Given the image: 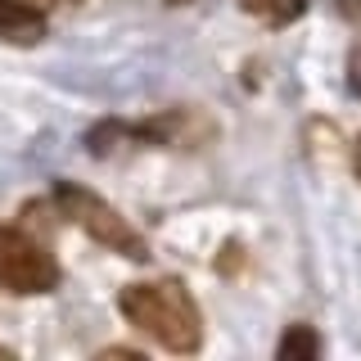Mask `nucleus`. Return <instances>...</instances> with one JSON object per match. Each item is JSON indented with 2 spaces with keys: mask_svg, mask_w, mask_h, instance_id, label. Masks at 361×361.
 Masks as SVG:
<instances>
[{
  "mask_svg": "<svg viewBox=\"0 0 361 361\" xmlns=\"http://www.w3.org/2000/svg\"><path fill=\"white\" fill-rule=\"evenodd\" d=\"M122 316L167 353H195L203 338L199 307L176 280H145V285H127L118 298Z\"/></svg>",
  "mask_w": 361,
  "mask_h": 361,
  "instance_id": "nucleus-1",
  "label": "nucleus"
},
{
  "mask_svg": "<svg viewBox=\"0 0 361 361\" xmlns=\"http://www.w3.org/2000/svg\"><path fill=\"white\" fill-rule=\"evenodd\" d=\"M54 199H59L63 217L73 221V226H82L90 240H99L104 248H118V253L135 257V262H145V257H149L145 240L131 231L127 221H122V212H113V208H109V203L99 199V195H90V190H77V185H68V180H59Z\"/></svg>",
  "mask_w": 361,
  "mask_h": 361,
  "instance_id": "nucleus-2",
  "label": "nucleus"
},
{
  "mask_svg": "<svg viewBox=\"0 0 361 361\" xmlns=\"http://www.w3.org/2000/svg\"><path fill=\"white\" fill-rule=\"evenodd\" d=\"M59 285V267L37 240L14 226H0V289L9 293H50Z\"/></svg>",
  "mask_w": 361,
  "mask_h": 361,
  "instance_id": "nucleus-3",
  "label": "nucleus"
},
{
  "mask_svg": "<svg viewBox=\"0 0 361 361\" xmlns=\"http://www.w3.org/2000/svg\"><path fill=\"white\" fill-rule=\"evenodd\" d=\"M45 37V14L27 0H0V41L37 45Z\"/></svg>",
  "mask_w": 361,
  "mask_h": 361,
  "instance_id": "nucleus-4",
  "label": "nucleus"
},
{
  "mask_svg": "<svg viewBox=\"0 0 361 361\" xmlns=\"http://www.w3.org/2000/svg\"><path fill=\"white\" fill-rule=\"evenodd\" d=\"M244 9L253 18L271 23V27H285V23H293L302 14V0H244Z\"/></svg>",
  "mask_w": 361,
  "mask_h": 361,
  "instance_id": "nucleus-5",
  "label": "nucleus"
},
{
  "mask_svg": "<svg viewBox=\"0 0 361 361\" xmlns=\"http://www.w3.org/2000/svg\"><path fill=\"white\" fill-rule=\"evenodd\" d=\"M276 353L285 357V361H289V357H316V353H321V343H316L312 330H302V325H298V330H289L285 338H280Z\"/></svg>",
  "mask_w": 361,
  "mask_h": 361,
  "instance_id": "nucleus-6",
  "label": "nucleus"
},
{
  "mask_svg": "<svg viewBox=\"0 0 361 361\" xmlns=\"http://www.w3.org/2000/svg\"><path fill=\"white\" fill-rule=\"evenodd\" d=\"M348 86H353V95H361V41L353 45V59H348Z\"/></svg>",
  "mask_w": 361,
  "mask_h": 361,
  "instance_id": "nucleus-7",
  "label": "nucleus"
},
{
  "mask_svg": "<svg viewBox=\"0 0 361 361\" xmlns=\"http://www.w3.org/2000/svg\"><path fill=\"white\" fill-rule=\"evenodd\" d=\"M353 167H357V180H361V135H357V154H353Z\"/></svg>",
  "mask_w": 361,
  "mask_h": 361,
  "instance_id": "nucleus-8",
  "label": "nucleus"
},
{
  "mask_svg": "<svg viewBox=\"0 0 361 361\" xmlns=\"http://www.w3.org/2000/svg\"><path fill=\"white\" fill-rule=\"evenodd\" d=\"M0 361H9V348H0Z\"/></svg>",
  "mask_w": 361,
  "mask_h": 361,
  "instance_id": "nucleus-9",
  "label": "nucleus"
}]
</instances>
